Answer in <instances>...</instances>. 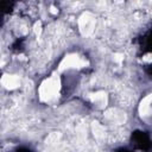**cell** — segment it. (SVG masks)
<instances>
[{"label": "cell", "mask_w": 152, "mask_h": 152, "mask_svg": "<svg viewBox=\"0 0 152 152\" xmlns=\"http://www.w3.org/2000/svg\"><path fill=\"white\" fill-rule=\"evenodd\" d=\"M61 90V80L58 76L52 75L48 78H45L39 88H38V96L42 102H51L53 101Z\"/></svg>", "instance_id": "6da1fadb"}, {"label": "cell", "mask_w": 152, "mask_h": 152, "mask_svg": "<svg viewBox=\"0 0 152 152\" xmlns=\"http://www.w3.org/2000/svg\"><path fill=\"white\" fill-rule=\"evenodd\" d=\"M87 61L81 57L77 53H69L66 55L59 63L58 65V70L59 71H64V70H69V69H76V68H83L86 66Z\"/></svg>", "instance_id": "7a4b0ae2"}, {"label": "cell", "mask_w": 152, "mask_h": 152, "mask_svg": "<svg viewBox=\"0 0 152 152\" xmlns=\"http://www.w3.org/2000/svg\"><path fill=\"white\" fill-rule=\"evenodd\" d=\"M95 17L90 12H84L78 18V30L83 36H89L95 27Z\"/></svg>", "instance_id": "3957f363"}, {"label": "cell", "mask_w": 152, "mask_h": 152, "mask_svg": "<svg viewBox=\"0 0 152 152\" xmlns=\"http://www.w3.org/2000/svg\"><path fill=\"white\" fill-rule=\"evenodd\" d=\"M1 84L7 90H14V89H17V88L20 87V78L17 75L5 74L1 77Z\"/></svg>", "instance_id": "277c9868"}, {"label": "cell", "mask_w": 152, "mask_h": 152, "mask_svg": "<svg viewBox=\"0 0 152 152\" xmlns=\"http://www.w3.org/2000/svg\"><path fill=\"white\" fill-rule=\"evenodd\" d=\"M151 108H152V93L142 97V100L139 103L138 112L141 116H147L151 112Z\"/></svg>", "instance_id": "5b68a950"}, {"label": "cell", "mask_w": 152, "mask_h": 152, "mask_svg": "<svg viewBox=\"0 0 152 152\" xmlns=\"http://www.w3.org/2000/svg\"><path fill=\"white\" fill-rule=\"evenodd\" d=\"M90 100L94 104H96L97 107H104L106 103H107V95L106 93L103 91H99V93H95L90 96Z\"/></svg>", "instance_id": "8992f818"}]
</instances>
